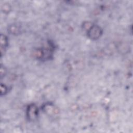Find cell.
I'll use <instances>...</instances> for the list:
<instances>
[{
	"instance_id": "cell-5",
	"label": "cell",
	"mask_w": 133,
	"mask_h": 133,
	"mask_svg": "<svg viewBox=\"0 0 133 133\" xmlns=\"http://www.w3.org/2000/svg\"><path fill=\"white\" fill-rule=\"evenodd\" d=\"M8 91L7 87L3 84H1V96H3L4 95H5Z\"/></svg>"
},
{
	"instance_id": "cell-2",
	"label": "cell",
	"mask_w": 133,
	"mask_h": 133,
	"mask_svg": "<svg viewBox=\"0 0 133 133\" xmlns=\"http://www.w3.org/2000/svg\"><path fill=\"white\" fill-rule=\"evenodd\" d=\"M52 49L49 47L40 48L36 50L34 55L36 58L41 60H49L52 56Z\"/></svg>"
},
{
	"instance_id": "cell-6",
	"label": "cell",
	"mask_w": 133,
	"mask_h": 133,
	"mask_svg": "<svg viewBox=\"0 0 133 133\" xmlns=\"http://www.w3.org/2000/svg\"><path fill=\"white\" fill-rule=\"evenodd\" d=\"M1 70L0 71V72H1V78H2L3 76H4L6 74V70L5 68L1 64V70Z\"/></svg>"
},
{
	"instance_id": "cell-4",
	"label": "cell",
	"mask_w": 133,
	"mask_h": 133,
	"mask_svg": "<svg viewBox=\"0 0 133 133\" xmlns=\"http://www.w3.org/2000/svg\"><path fill=\"white\" fill-rule=\"evenodd\" d=\"M8 38L4 34H1V54L2 57L3 55L4 54L5 51L8 46Z\"/></svg>"
},
{
	"instance_id": "cell-1",
	"label": "cell",
	"mask_w": 133,
	"mask_h": 133,
	"mask_svg": "<svg viewBox=\"0 0 133 133\" xmlns=\"http://www.w3.org/2000/svg\"><path fill=\"white\" fill-rule=\"evenodd\" d=\"M83 29L86 31L88 38L92 40H96L99 38L103 33L102 28L90 22H85L83 25Z\"/></svg>"
},
{
	"instance_id": "cell-3",
	"label": "cell",
	"mask_w": 133,
	"mask_h": 133,
	"mask_svg": "<svg viewBox=\"0 0 133 133\" xmlns=\"http://www.w3.org/2000/svg\"><path fill=\"white\" fill-rule=\"evenodd\" d=\"M26 117L29 121H35L38 115V109L35 104H30L26 109Z\"/></svg>"
}]
</instances>
